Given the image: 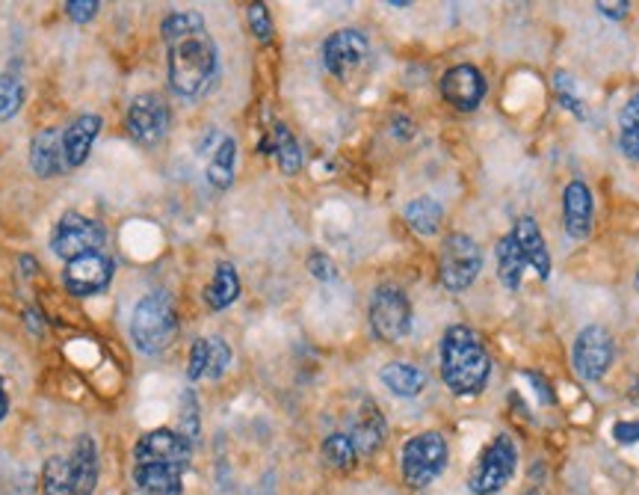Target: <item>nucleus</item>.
I'll list each match as a JSON object with an SVG mask.
<instances>
[{"instance_id":"f257e3e1","label":"nucleus","mask_w":639,"mask_h":495,"mask_svg":"<svg viewBox=\"0 0 639 495\" xmlns=\"http://www.w3.org/2000/svg\"><path fill=\"white\" fill-rule=\"evenodd\" d=\"M167 42V72L172 93L181 98H199L216 77L220 51L199 12H172L160 24Z\"/></svg>"},{"instance_id":"f03ea898","label":"nucleus","mask_w":639,"mask_h":495,"mask_svg":"<svg viewBox=\"0 0 639 495\" xmlns=\"http://www.w3.org/2000/svg\"><path fill=\"white\" fill-rule=\"evenodd\" d=\"M491 359L480 336L468 327H450L441 338V380L454 394H480L489 383Z\"/></svg>"},{"instance_id":"7ed1b4c3","label":"nucleus","mask_w":639,"mask_h":495,"mask_svg":"<svg viewBox=\"0 0 639 495\" xmlns=\"http://www.w3.org/2000/svg\"><path fill=\"white\" fill-rule=\"evenodd\" d=\"M178 336V315L163 291H151L139 299L130 315V341L149 356L163 354Z\"/></svg>"},{"instance_id":"20e7f679","label":"nucleus","mask_w":639,"mask_h":495,"mask_svg":"<svg viewBox=\"0 0 639 495\" xmlns=\"http://www.w3.org/2000/svg\"><path fill=\"white\" fill-rule=\"evenodd\" d=\"M403 477L412 489H424L436 481L447 466V442L436 430H424L403 445Z\"/></svg>"},{"instance_id":"39448f33","label":"nucleus","mask_w":639,"mask_h":495,"mask_svg":"<svg viewBox=\"0 0 639 495\" xmlns=\"http://www.w3.org/2000/svg\"><path fill=\"white\" fill-rule=\"evenodd\" d=\"M482 271V253L473 238L462 232L447 234L438 255V280L447 291L471 288Z\"/></svg>"},{"instance_id":"423d86ee","label":"nucleus","mask_w":639,"mask_h":495,"mask_svg":"<svg viewBox=\"0 0 639 495\" xmlns=\"http://www.w3.org/2000/svg\"><path fill=\"white\" fill-rule=\"evenodd\" d=\"M515 466H519V451H515V442L507 436V433H498L494 440L486 445V451L477 460V466L471 472V493L477 495H494L501 493L503 486L510 484L512 475H515Z\"/></svg>"},{"instance_id":"0eeeda50","label":"nucleus","mask_w":639,"mask_h":495,"mask_svg":"<svg viewBox=\"0 0 639 495\" xmlns=\"http://www.w3.org/2000/svg\"><path fill=\"white\" fill-rule=\"evenodd\" d=\"M102 223H95L93 217L77 214V211H68V214L60 217V223L51 232V250L63 262H75L81 255L102 253Z\"/></svg>"},{"instance_id":"6e6552de","label":"nucleus","mask_w":639,"mask_h":495,"mask_svg":"<svg viewBox=\"0 0 639 495\" xmlns=\"http://www.w3.org/2000/svg\"><path fill=\"white\" fill-rule=\"evenodd\" d=\"M371 329L385 345H397L412 333V303L400 288L382 285L371 299Z\"/></svg>"},{"instance_id":"1a4fd4ad","label":"nucleus","mask_w":639,"mask_h":495,"mask_svg":"<svg viewBox=\"0 0 639 495\" xmlns=\"http://www.w3.org/2000/svg\"><path fill=\"white\" fill-rule=\"evenodd\" d=\"M613 359H616V345L607 329L598 324L581 329V336L575 338V350H572V362L581 380L598 383L610 371Z\"/></svg>"},{"instance_id":"9d476101","label":"nucleus","mask_w":639,"mask_h":495,"mask_svg":"<svg viewBox=\"0 0 639 495\" xmlns=\"http://www.w3.org/2000/svg\"><path fill=\"white\" fill-rule=\"evenodd\" d=\"M125 128L139 146H158L169 131V104L163 95L142 93L125 113Z\"/></svg>"},{"instance_id":"9b49d317","label":"nucleus","mask_w":639,"mask_h":495,"mask_svg":"<svg viewBox=\"0 0 639 495\" xmlns=\"http://www.w3.org/2000/svg\"><path fill=\"white\" fill-rule=\"evenodd\" d=\"M368 54H371V42L362 30H334L323 42V66L341 81H347L355 69H362Z\"/></svg>"},{"instance_id":"f8f14e48","label":"nucleus","mask_w":639,"mask_h":495,"mask_svg":"<svg viewBox=\"0 0 639 495\" xmlns=\"http://www.w3.org/2000/svg\"><path fill=\"white\" fill-rule=\"evenodd\" d=\"M113 273H116V264L107 255L89 253L75 259V262H65L63 285L75 297H93V294H102L110 285Z\"/></svg>"},{"instance_id":"ddd939ff","label":"nucleus","mask_w":639,"mask_h":495,"mask_svg":"<svg viewBox=\"0 0 639 495\" xmlns=\"http://www.w3.org/2000/svg\"><path fill=\"white\" fill-rule=\"evenodd\" d=\"M486 93H489L486 77H482L480 69L468 66V63L447 69L445 77H441V95H445V102L450 104V107H456V110L473 113L482 104Z\"/></svg>"},{"instance_id":"4468645a","label":"nucleus","mask_w":639,"mask_h":495,"mask_svg":"<svg viewBox=\"0 0 639 495\" xmlns=\"http://www.w3.org/2000/svg\"><path fill=\"white\" fill-rule=\"evenodd\" d=\"M190 454L193 445L175 433V430H151L134 449V460H160V463H172V466H190Z\"/></svg>"},{"instance_id":"2eb2a0df","label":"nucleus","mask_w":639,"mask_h":495,"mask_svg":"<svg viewBox=\"0 0 639 495\" xmlns=\"http://www.w3.org/2000/svg\"><path fill=\"white\" fill-rule=\"evenodd\" d=\"M104 128V119L98 113H84L77 116L68 128L63 131V158H65V169H77L84 167L89 160V151H93L95 140Z\"/></svg>"},{"instance_id":"dca6fc26","label":"nucleus","mask_w":639,"mask_h":495,"mask_svg":"<svg viewBox=\"0 0 639 495\" xmlns=\"http://www.w3.org/2000/svg\"><path fill=\"white\" fill-rule=\"evenodd\" d=\"M184 468L160 460H134V484L142 495H181Z\"/></svg>"},{"instance_id":"f3484780","label":"nucleus","mask_w":639,"mask_h":495,"mask_svg":"<svg viewBox=\"0 0 639 495\" xmlns=\"http://www.w3.org/2000/svg\"><path fill=\"white\" fill-rule=\"evenodd\" d=\"M563 223L575 241H584L593 232V193L584 181H572L563 190Z\"/></svg>"},{"instance_id":"a211bd4d","label":"nucleus","mask_w":639,"mask_h":495,"mask_svg":"<svg viewBox=\"0 0 639 495\" xmlns=\"http://www.w3.org/2000/svg\"><path fill=\"white\" fill-rule=\"evenodd\" d=\"M350 440L362 457H371V454L382 449V442H385V419H382L380 407L373 401H364L359 407L355 419H352Z\"/></svg>"},{"instance_id":"6ab92c4d","label":"nucleus","mask_w":639,"mask_h":495,"mask_svg":"<svg viewBox=\"0 0 639 495\" xmlns=\"http://www.w3.org/2000/svg\"><path fill=\"white\" fill-rule=\"evenodd\" d=\"M30 169L39 178H56L65 169L63 158V131L45 128L30 140Z\"/></svg>"},{"instance_id":"aec40b11","label":"nucleus","mask_w":639,"mask_h":495,"mask_svg":"<svg viewBox=\"0 0 639 495\" xmlns=\"http://www.w3.org/2000/svg\"><path fill=\"white\" fill-rule=\"evenodd\" d=\"M512 238H515V243H519L524 262L539 273V280H547V276H551V253H547L545 238H542V232H539L536 220H533V217H521L519 223H515Z\"/></svg>"},{"instance_id":"412c9836","label":"nucleus","mask_w":639,"mask_h":495,"mask_svg":"<svg viewBox=\"0 0 639 495\" xmlns=\"http://www.w3.org/2000/svg\"><path fill=\"white\" fill-rule=\"evenodd\" d=\"M72 481H75V495H93L98 486V445L89 433L77 436L72 451Z\"/></svg>"},{"instance_id":"4be33fe9","label":"nucleus","mask_w":639,"mask_h":495,"mask_svg":"<svg viewBox=\"0 0 639 495\" xmlns=\"http://www.w3.org/2000/svg\"><path fill=\"white\" fill-rule=\"evenodd\" d=\"M260 151L264 155H276L278 169L285 176H297L299 169H302V149H299L297 137L288 131V125H276L267 140L260 143Z\"/></svg>"},{"instance_id":"5701e85b","label":"nucleus","mask_w":639,"mask_h":495,"mask_svg":"<svg viewBox=\"0 0 639 495\" xmlns=\"http://www.w3.org/2000/svg\"><path fill=\"white\" fill-rule=\"evenodd\" d=\"M380 377L397 398H417L426 389V375L412 362H388Z\"/></svg>"},{"instance_id":"b1692460","label":"nucleus","mask_w":639,"mask_h":495,"mask_svg":"<svg viewBox=\"0 0 639 495\" xmlns=\"http://www.w3.org/2000/svg\"><path fill=\"white\" fill-rule=\"evenodd\" d=\"M237 297H241V276L234 271V264H216L213 282L207 285V291H204V303H207L213 312H220V308L232 306Z\"/></svg>"},{"instance_id":"393cba45","label":"nucleus","mask_w":639,"mask_h":495,"mask_svg":"<svg viewBox=\"0 0 639 495\" xmlns=\"http://www.w3.org/2000/svg\"><path fill=\"white\" fill-rule=\"evenodd\" d=\"M494 259H498V280H501L510 291H519L528 262H524V255H521L519 243H515L512 234H503L501 241H498V246H494Z\"/></svg>"},{"instance_id":"a878e982","label":"nucleus","mask_w":639,"mask_h":495,"mask_svg":"<svg viewBox=\"0 0 639 495\" xmlns=\"http://www.w3.org/2000/svg\"><path fill=\"white\" fill-rule=\"evenodd\" d=\"M403 217H406V223L412 225V232L429 238V234H436L438 229H441V217H445V211H441V206H438L433 197H420L408 202Z\"/></svg>"},{"instance_id":"bb28decb","label":"nucleus","mask_w":639,"mask_h":495,"mask_svg":"<svg viewBox=\"0 0 639 495\" xmlns=\"http://www.w3.org/2000/svg\"><path fill=\"white\" fill-rule=\"evenodd\" d=\"M234 164H237V143L232 137H223V143L213 149V158L207 164V181L216 190H228L234 181Z\"/></svg>"},{"instance_id":"cd10ccee","label":"nucleus","mask_w":639,"mask_h":495,"mask_svg":"<svg viewBox=\"0 0 639 495\" xmlns=\"http://www.w3.org/2000/svg\"><path fill=\"white\" fill-rule=\"evenodd\" d=\"M42 489L45 495H75V481H72V460L47 457L45 468H42Z\"/></svg>"},{"instance_id":"c85d7f7f","label":"nucleus","mask_w":639,"mask_h":495,"mask_svg":"<svg viewBox=\"0 0 639 495\" xmlns=\"http://www.w3.org/2000/svg\"><path fill=\"white\" fill-rule=\"evenodd\" d=\"M619 149L625 158L639 160V95L628 98L619 113Z\"/></svg>"},{"instance_id":"c756f323","label":"nucleus","mask_w":639,"mask_h":495,"mask_svg":"<svg viewBox=\"0 0 639 495\" xmlns=\"http://www.w3.org/2000/svg\"><path fill=\"white\" fill-rule=\"evenodd\" d=\"M323 460L332 468H352L355 466V460H359V451L352 445V440L347 433H332V436H326L323 442Z\"/></svg>"},{"instance_id":"7c9ffc66","label":"nucleus","mask_w":639,"mask_h":495,"mask_svg":"<svg viewBox=\"0 0 639 495\" xmlns=\"http://www.w3.org/2000/svg\"><path fill=\"white\" fill-rule=\"evenodd\" d=\"M21 104H24V84H21V77L12 75V72H3V75H0V122L12 119V116L21 110Z\"/></svg>"},{"instance_id":"2f4dec72","label":"nucleus","mask_w":639,"mask_h":495,"mask_svg":"<svg viewBox=\"0 0 639 495\" xmlns=\"http://www.w3.org/2000/svg\"><path fill=\"white\" fill-rule=\"evenodd\" d=\"M232 365V347L223 338H207V362H204V380H220Z\"/></svg>"},{"instance_id":"473e14b6","label":"nucleus","mask_w":639,"mask_h":495,"mask_svg":"<svg viewBox=\"0 0 639 495\" xmlns=\"http://www.w3.org/2000/svg\"><path fill=\"white\" fill-rule=\"evenodd\" d=\"M199 430H202V419H199V401H195L193 389H187L181 394V436H184L190 445L199 440Z\"/></svg>"},{"instance_id":"72a5a7b5","label":"nucleus","mask_w":639,"mask_h":495,"mask_svg":"<svg viewBox=\"0 0 639 495\" xmlns=\"http://www.w3.org/2000/svg\"><path fill=\"white\" fill-rule=\"evenodd\" d=\"M554 93H556V98L563 102L565 110L575 113L577 119H586L584 102H581V98H577V93H575V77L565 75V72H556V75H554Z\"/></svg>"},{"instance_id":"f704fd0d","label":"nucleus","mask_w":639,"mask_h":495,"mask_svg":"<svg viewBox=\"0 0 639 495\" xmlns=\"http://www.w3.org/2000/svg\"><path fill=\"white\" fill-rule=\"evenodd\" d=\"M246 15H249L252 33H255L260 42H269V39H273V19H269L267 7H264V3H252Z\"/></svg>"},{"instance_id":"c9c22d12","label":"nucleus","mask_w":639,"mask_h":495,"mask_svg":"<svg viewBox=\"0 0 639 495\" xmlns=\"http://www.w3.org/2000/svg\"><path fill=\"white\" fill-rule=\"evenodd\" d=\"M102 10V3L98 0H68L65 3V15L77 24H86V21L95 19V12Z\"/></svg>"},{"instance_id":"e433bc0d","label":"nucleus","mask_w":639,"mask_h":495,"mask_svg":"<svg viewBox=\"0 0 639 495\" xmlns=\"http://www.w3.org/2000/svg\"><path fill=\"white\" fill-rule=\"evenodd\" d=\"M204 362H207V338H195L193 347H190L187 377H190V380H204Z\"/></svg>"},{"instance_id":"4c0bfd02","label":"nucleus","mask_w":639,"mask_h":495,"mask_svg":"<svg viewBox=\"0 0 639 495\" xmlns=\"http://www.w3.org/2000/svg\"><path fill=\"white\" fill-rule=\"evenodd\" d=\"M308 271H311V276L320 282H332L334 276H338V267H334V262L326 253L308 255Z\"/></svg>"},{"instance_id":"58836bf2","label":"nucleus","mask_w":639,"mask_h":495,"mask_svg":"<svg viewBox=\"0 0 639 495\" xmlns=\"http://www.w3.org/2000/svg\"><path fill=\"white\" fill-rule=\"evenodd\" d=\"M613 440L619 445H633L639 442V421H616L613 424Z\"/></svg>"},{"instance_id":"ea45409f","label":"nucleus","mask_w":639,"mask_h":495,"mask_svg":"<svg viewBox=\"0 0 639 495\" xmlns=\"http://www.w3.org/2000/svg\"><path fill=\"white\" fill-rule=\"evenodd\" d=\"M524 380H530V383L536 386V394H539V401L545 403H556V394H554V389H551V383H547L545 377L542 375H536V371H528V375H524Z\"/></svg>"},{"instance_id":"a19ab883","label":"nucleus","mask_w":639,"mask_h":495,"mask_svg":"<svg viewBox=\"0 0 639 495\" xmlns=\"http://www.w3.org/2000/svg\"><path fill=\"white\" fill-rule=\"evenodd\" d=\"M595 10L601 12V15H607V19L619 21L630 12V3L628 0H619V3H604V0H598V3H595Z\"/></svg>"},{"instance_id":"79ce46f5","label":"nucleus","mask_w":639,"mask_h":495,"mask_svg":"<svg viewBox=\"0 0 639 495\" xmlns=\"http://www.w3.org/2000/svg\"><path fill=\"white\" fill-rule=\"evenodd\" d=\"M10 412V398H7V389H3V380H0V421L7 419Z\"/></svg>"},{"instance_id":"37998d69","label":"nucleus","mask_w":639,"mask_h":495,"mask_svg":"<svg viewBox=\"0 0 639 495\" xmlns=\"http://www.w3.org/2000/svg\"><path fill=\"white\" fill-rule=\"evenodd\" d=\"M637 291H639V271H637Z\"/></svg>"},{"instance_id":"c03bdc74","label":"nucleus","mask_w":639,"mask_h":495,"mask_svg":"<svg viewBox=\"0 0 639 495\" xmlns=\"http://www.w3.org/2000/svg\"><path fill=\"white\" fill-rule=\"evenodd\" d=\"M528 495H542V493H528Z\"/></svg>"}]
</instances>
